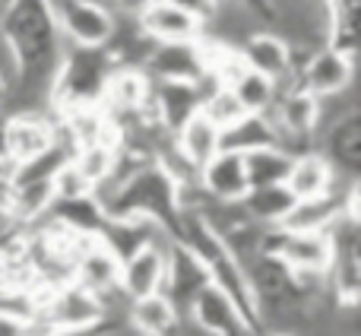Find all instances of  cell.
Wrapping results in <instances>:
<instances>
[{"label": "cell", "instance_id": "cell-39", "mask_svg": "<svg viewBox=\"0 0 361 336\" xmlns=\"http://www.w3.org/2000/svg\"><path fill=\"white\" fill-rule=\"evenodd\" d=\"M0 168H4V165H0Z\"/></svg>", "mask_w": 361, "mask_h": 336}, {"label": "cell", "instance_id": "cell-30", "mask_svg": "<svg viewBox=\"0 0 361 336\" xmlns=\"http://www.w3.org/2000/svg\"><path fill=\"white\" fill-rule=\"evenodd\" d=\"M200 112H203L206 118H209L212 124L219 127V131H222V127H228V124H235L241 114H247L228 86H212V89H206V92H203V102H200Z\"/></svg>", "mask_w": 361, "mask_h": 336}, {"label": "cell", "instance_id": "cell-14", "mask_svg": "<svg viewBox=\"0 0 361 336\" xmlns=\"http://www.w3.org/2000/svg\"><path fill=\"white\" fill-rule=\"evenodd\" d=\"M209 282V273H206V263L193 254L187 244H180L171 238L169 251H165V280H162V292L175 301L178 311H184L190 305V299L200 292V289Z\"/></svg>", "mask_w": 361, "mask_h": 336}, {"label": "cell", "instance_id": "cell-32", "mask_svg": "<svg viewBox=\"0 0 361 336\" xmlns=\"http://www.w3.org/2000/svg\"><path fill=\"white\" fill-rule=\"evenodd\" d=\"M29 333H32L29 320L6 311V308H0V336H29Z\"/></svg>", "mask_w": 361, "mask_h": 336}, {"label": "cell", "instance_id": "cell-37", "mask_svg": "<svg viewBox=\"0 0 361 336\" xmlns=\"http://www.w3.org/2000/svg\"><path fill=\"white\" fill-rule=\"evenodd\" d=\"M4 99H6V83L0 80V108H4Z\"/></svg>", "mask_w": 361, "mask_h": 336}, {"label": "cell", "instance_id": "cell-1", "mask_svg": "<svg viewBox=\"0 0 361 336\" xmlns=\"http://www.w3.org/2000/svg\"><path fill=\"white\" fill-rule=\"evenodd\" d=\"M105 216L114 219H152L169 235H175V222L180 212V184L165 172L156 159L143 162L137 172H130L121 184L99 193Z\"/></svg>", "mask_w": 361, "mask_h": 336}, {"label": "cell", "instance_id": "cell-2", "mask_svg": "<svg viewBox=\"0 0 361 336\" xmlns=\"http://www.w3.org/2000/svg\"><path fill=\"white\" fill-rule=\"evenodd\" d=\"M111 67H114V57L108 48H76V44H67L48 92V105L54 112V118L70 112V108L102 105V92H105V80L111 73Z\"/></svg>", "mask_w": 361, "mask_h": 336}, {"label": "cell", "instance_id": "cell-19", "mask_svg": "<svg viewBox=\"0 0 361 336\" xmlns=\"http://www.w3.org/2000/svg\"><path fill=\"white\" fill-rule=\"evenodd\" d=\"M180 311L165 292L133 299L127 305V327L137 336H175Z\"/></svg>", "mask_w": 361, "mask_h": 336}, {"label": "cell", "instance_id": "cell-15", "mask_svg": "<svg viewBox=\"0 0 361 336\" xmlns=\"http://www.w3.org/2000/svg\"><path fill=\"white\" fill-rule=\"evenodd\" d=\"M197 187L203 197L222 200V203H238L247 187V172H244V156L241 152H225L219 150L206 165H200Z\"/></svg>", "mask_w": 361, "mask_h": 336}, {"label": "cell", "instance_id": "cell-36", "mask_svg": "<svg viewBox=\"0 0 361 336\" xmlns=\"http://www.w3.org/2000/svg\"><path fill=\"white\" fill-rule=\"evenodd\" d=\"M4 131H6V114L0 112V165H4Z\"/></svg>", "mask_w": 361, "mask_h": 336}, {"label": "cell", "instance_id": "cell-10", "mask_svg": "<svg viewBox=\"0 0 361 336\" xmlns=\"http://www.w3.org/2000/svg\"><path fill=\"white\" fill-rule=\"evenodd\" d=\"M238 54L247 64V70L273 80L276 86H288L295 83V57L292 44L279 35L276 29H260L254 35H247L238 44Z\"/></svg>", "mask_w": 361, "mask_h": 336}, {"label": "cell", "instance_id": "cell-17", "mask_svg": "<svg viewBox=\"0 0 361 336\" xmlns=\"http://www.w3.org/2000/svg\"><path fill=\"white\" fill-rule=\"evenodd\" d=\"M70 280L76 286L89 289L99 299H108V295L118 292L121 282V260L105 248L102 241H92L82 254L73 257V276Z\"/></svg>", "mask_w": 361, "mask_h": 336}, {"label": "cell", "instance_id": "cell-9", "mask_svg": "<svg viewBox=\"0 0 361 336\" xmlns=\"http://www.w3.org/2000/svg\"><path fill=\"white\" fill-rule=\"evenodd\" d=\"M143 70L156 83H203V48L200 42H152Z\"/></svg>", "mask_w": 361, "mask_h": 336}, {"label": "cell", "instance_id": "cell-34", "mask_svg": "<svg viewBox=\"0 0 361 336\" xmlns=\"http://www.w3.org/2000/svg\"><path fill=\"white\" fill-rule=\"evenodd\" d=\"M108 4H111V10L121 13V16H140L152 0H108Z\"/></svg>", "mask_w": 361, "mask_h": 336}, {"label": "cell", "instance_id": "cell-27", "mask_svg": "<svg viewBox=\"0 0 361 336\" xmlns=\"http://www.w3.org/2000/svg\"><path fill=\"white\" fill-rule=\"evenodd\" d=\"M51 203H54L51 181H23V184H13V216L23 225H29V229H35L38 222L48 219Z\"/></svg>", "mask_w": 361, "mask_h": 336}, {"label": "cell", "instance_id": "cell-4", "mask_svg": "<svg viewBox=\"0 0 361 336\" xmlns=\"http://www.w3.org/2000/svg\"><path fill=\"white\" fill-rule=\"evenodd\" d=\"M38 314L48 320L51 327H92V324H108L105 305L99 295L89 289L76 286L73 280L61 282V286H48L42 292V305Z\"/></svg>", "mask_w": 361, "mask_h": 336}, {"label": "cell", "instance_id": "cell-25", "mask_svg": "<svg viewBox=\"0 0 361 336\" xmlns=\"http://www.w3.org/2000/svg\"><path fill=\"white\" fill-rule=\"evenodd\" d=\"M352 184H355V181H352ZM345 191H349V187H345ZM339 212H343V193H330V197H317V200H295V206L286 212L279 229L326 232Z\"/></svg>", "mask_w": 361, "mask_h": 336}, {"label": "cell", "instance_id": "cell-20", "mask_svg": "<svg viewBox=\"0 0 361 336\" xmlns=\"http://www.w3.org/2000/svg\"><path fill=\"white\" fill-rule=\"evenodd\" d=\"M162 235H169V232H165L159 222H152V219H137V216L114 219V216H108L105 225H102V232H99V241L105 244L118 260H124V257H130L133 251H140L143 244L156 241V238H162Z\"/></svg>", "mask_w": 361, "mask_h": 336}, {"label": "cell", "instance_id": "cell-38", "mask_svg": "<svg viewBox=\"0 0 361 336\" xmlns=\"http://www.w3.org/2000/svg\"><path fill=\"white\" fill-rule=\"evenodd\" d=\"M269 336H298V333H288V330H273Z\"/></svg>", "mask_w": 361, "mask_h": 336}, {"label": "cell", "instance_id": "cell-23", "mask_svg": "<svg viewBox=\"0 0 361 336\" xmlns=\"http://www.w3.org/2000/svg\"><path fill=\"white\" fill-rule=\"evenodd\" d=\"M48 219L54 225L67 232H76V235H99L102 225H105V206L95 193H86V197H73V200H54L48 210Z\"/></svg>", "mask_w": 361, "mask_h": 336}, {"label": "cell", "instance_id": "cell-8", "mask_svg": "<svg viewBox=\"0 0 361 336\" xmlns=\"http://www.w3.org/2000/svg\"><path fill=\"white\" fill-rule=\"evenodd\" d=\"M149 99H152V80L146 76V70L130 67V64H114L105 80L102 108H105L114 121H124V118L137 121L146 114Z\"/></svg>", "mask_w": 361, "mask_h": 336}, {"label": "cell", "instance_id": "cell-33", "mask_svg": "<svg viewBox=\"0 0 361 336\" xmlns=\"http://www.w3.org/2000/svg\"><path fill=\"white\" fill-rule=\"evenodd\" d=\"M114 324H92V327H51L42 336H105Z\"/></svg>", "mask_w": 361, "mask_h": 336}, {"label": "cell", "instance_id": "cell-3", "mask_svg": "<svg viewBox=\"0 0 361 336\" xmlns=\"http://www.w3.org/2000/svg\"><path fill=\"white\" fill-rule=\"evenodd\" d=\"M54 23L63 44L76 48H108L118 13L102 0H51Z\"/></svg>", "mask_w": 361, "mask_h": 336}, {"label": "cell", "instance_id": "cell-28", "mask_svg": "<svg viewBox=\"0 0 361 336\" xmlns=\"http://www.w3.org/2000/svg\"><path fill=\"white\" fill-rule=\"evenodd\" d=\"M228 89L235 92V99L241 102L244 112H250V114H267L269 108H273L276 95H279V86H276L273 80H267V76L254 73V70H244Z\"/></svg>", "mask_w": 361, "mask_h": 336}, {"label": "cell", "instance_id": "cell-18", "mask_svg": "<svg viewBox=\"0 0 361 336\" xmlns=\"http://www.w3.org/2000/svg\"><path fill=\"white\" fill-rule=\"evenodd\" d=\"M324 156L333 162L339 174H352L355 178L361 168V114L349 112L336 118L330 127H324Z\"/></svg>", "mask_w": 361, "mask_h": 336}, {"label": "cell", "instance_id": "cell-24", "mask_svg": "<svg viewBox=\"0 0 361 336\" xmlns=\"http://www.w3.org/2000/svg\"><path fill=\"white\" fill-rule=\"evenodd\" d=\"M260 146H276V127L267 114H241L235 124L219 131V150L225 152H254Z\"/></svg>", "mask_w": 361, "mask_h": 336}, {"label": "cell", "instance_id": "cell-35", "mask_svg": "<svg viewBox=\"0 0 361 336\" xmlns=\"http://www.w3.org/2000/svg\"><path fill=\"white\" fill-rule=\"evenodd\" d=\"M171 4H178V6H184V10L197 13V16L206 23V16H209V13L216 10V4H219V0H171Z\"/></svg>", "mask_w": 361, "mask_h": 336}, {"label": "cell", "instance_id": "cell-22", "mask_svg": "<svg viewBox=\"0 0 361 336\" xmlns=\"http://www.w3.org/2000/svg\"><path fill=\"white\" fill-rule=\"evenodd\" d=\"M241 212L260 229H276L282 225L286 212L295 206V197L286 184H269V187H250L241 200H238Z\"/></svg>", "mask_w": 361, "mask_h": 336}, {"label": "cell", "instance_id": "cell-11", "mask_svg": "<svg viewBox=\"0 0 361 336\" xmlns=\"http://www.w3.org/2000/svg\"><path fill=\"white\" fill-rule=\"evenodd\" d=\"M216 83L206 76L203 83H156L152 80V99L143 118L156 121L165 133H175L193 112H200L203 92Z\"/></svg>", "mask_w": 361, "mask_h": 336}, {"label": "cell", "instance_id": "cell-13", "mask_svg": "<svg viewBox=\"0 0 361 336\" xmlns=\"http://www.w3.org/2000/svg\"><path fill=\"white\" fill-rule=\"evenodd\" d=\"M137 25L149 42H200L206 23L171 0H152L137 16Z\"/></svg>", "mask_w": 361, "mask_h": 336}, {"label": "cell", "instance_id": "cell-6", "mask_svg": "<svg viewBox=\"0 0 361 336\" xmlns=\"http://www.w3.org/2000/svg\"><path fill=\"white\" fill-rule=\"evenodd\" d=\"M57 137V118L51 112H16L6 114L4 131V168L44 152Z\"/></svg>", "mask_w": 361, "mask_h": 336}, {"label": "cell", "instance_id": "cell-29", "mask_svg": "<svg viewBox=\"0 0 361 336\" xmlns=\"http://www.w3.org/2000/svg\"><path fill=\"white\" fill-rule=\"evenodd\" d=\"M114 152L111 146L105 143H89V146H80V150L70 156V162L82 172V178L92 184V191L99 184H105L108 178H111V168H114Z\"/></svg>", "mask_w": 361, "mask_h": 336}, {"label": "cell", "instance_id": "cell-21", "mask_svg": "<svg viewBox=\"0 0 361 336\" xmlns=\"http://www.w3.org/2000/svg\"><path fill=\"white\" fill-rule=\"evenodd\" d=\"M171 143L190 165H206L219 152V127L203 112H193L184 124L171 133Z\"/></svg>", "mask_w": 361, "mask_h": 336}, {"label": "cell", "instance_id": "cell-5", "mask_svg": "<svg viewBox=\"0 0 361 336\" xmlns=\"http://www.w3.org/2000/svg\"><path fill=\"white\" fill-rule=\"evenodd\" d=\"M352 80H355V57L343 54V51L330 48V44L307 51L305 61L295 70V86L307 89L317 99L345 92L352 86Z\"/></svg>", "mask_w": 361, "mask_h": 336}, {"label": "cell", "instance_id": "cell-16", "mask_svg": "<svg viewBox=\"0 0 361 336\" xmlns=\"http://www.w3.org/2000/svg\"><path fill=\"white\" fill-rule=\"evenodd\" d=\"M339 172L320 150H305L292 156V168L286 174V187L292 191L295 200H317L336 193Z\"/></svg>", "mask_w": 361, "mask_h": 336}, {"label": "cell", "instance_id": "cell-31", "mask_svg": "<svg viewBox=\"0 0 361 336\" xmlns=\"http://www.w3.org/2000/svg\"><path fill=\"white\" fill-rule=\"evenodd\" d=\"M51 187H54V200H73L92 193V184L82 178V172L73 162H63L57 168V174L51 178Z\"/></svg>", "mask_w": 361, "mask_h": 336}, {"label": "cell", "instance_id": "cell-7", "mask_svg": "<svg viewBox=\"0 0 361 336\" xmlns=\"http://www.w3.org/2000/svg\"><path fill=\"white\" fill-rule=\"evenodd\" d=\"M184 314L209 336H260L244 320V314L238 311L235 301L219 286H212V282H206V286L193 295L190 305L184 308Z\"/></svg>", "mask_w": 361, "mask_h": 336}, {"label": "cell", "instance_id": "cell-26", "mask_svg": "<svg viewBox=\"0 0 361 336\" xmlns=\"http://www.w3.org/2000/svg\"><path fill=\"white\" fill-rule=\"evenodd\" d=\"M288 168H292V152H286L282 146H260V150H254V152H244L247 187L286 184Z\"/></svg>", "mask_w": 361, "mask_h": 336}, {"label": "cell", "instance_id": "cell-12", "mask_svg": "<svg viewBox=\"0 0 361 336\" xmlns=\"http://www.w3.org/2000/svg\"><path fill=\"white\" fill-rule=\"evenodd\" d=\"M171 235H162L156 241L143 244L140 251H133L130 257L121 260V282L118 289L127 299H143V295L162 292V280H165V251H169Z\"/></svg>", "mask_w": 361, "mask_h": 336}]
</instances>
